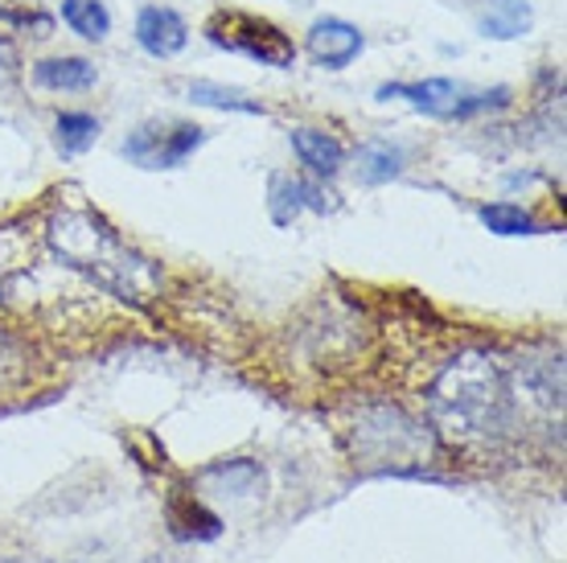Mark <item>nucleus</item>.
<instances>
[{"label":"nucleus","mask_w":567,"mask_h":563,"mask_svg":"<svg viewBox=\"0 0 567 563\" xmlns=\"http://www.w3.org/2000/svg\"><path fill=\"white\" fill-rule=\"evenodd\" d=\"M54 247L79 272L95 276L103 288H115V293H136V276L148 272L141 255H132L112 226H103L91 214H66V218H58Z\"/></svg>","instance_id":"nucleus-1"},{"label":"nucleus","mask_w":567,"mask_h":563,"mask_svg":"<svg viewBox=\"0 0 567 563\" xmlns=\"http://www.w3.org/2000/svg\"><path fill=\"white\" fill-rule=\"evenodd\" d=\"M436 411L453 423V432L456 428L461 432H485L489 423H497V411H502V387H497L494 370L485 362L453 370L440 382Z\"/></svg>","instance_id":"nucleus-2"},{"label":"nucleus","mask_w":567,"mask_h":563,"mask_svg":"<svg viewBox=\"0 0 567 563\" xmlns=\"http://www.w3.org/2000/svg\"><path fill=\"white\" fill-rule=\"evenodd\" d=\"M206 38L214 45H223L230 54H243L259 62V66H276V71H288L297 62V45L284 33L280 25H271L264 17L251 13H214L210 25H206Z\"/></svg>","instance_id":"nucleus-3"},{"label":"nucleus","mask_w":567,"mask_h":563,"mask_svg":"<svg viewBox=\"0 0 567 563\" xmlns=\"http://www.w3.org/2000/svg\"><path fill=\"white\" fill-rule=\"evenodd\" d=\"M408 99L415 112L432 115V120H468V115L494 112L506 108L511 91L494 86V91H468L465 83L453 79H424V83H386L379 86V99Z\"/></svg>","instance_id":"nucleus-4"},{"label":"nucleus","mask_w":567,"mask_h":563,"mask_svg":"<svg viewBox=\"0 0 567 563\" xmlns=\"http://www.w3.org/2000/svg\"><path fill=\"white\" fill-rule=\"evenodd\" d=\"M206 141V127L198 124H141L124 141V156L141 170H177L189 156L198 153Z\"/></svg>","instance_id":"nucleus-5"},{"label":"nucleus","mask_w":567,"mask_h":563,"mask_svg":"<svg viewBox=\"0 0 567 563\" xmlns=\"http://www.w3.org/2000/svg\"><path fill=\"white\" fill-rule=\"evenodd\" d=\"M136 42H141L144 54L173 58L182 54L185 42H189V25L169 4H144L141 17H136Z\"/></svg>","instance_id":"nucleus-6"},{"label":"nucleus","mask_w":567,"mask_h":563,"mask_svg":"<svg viewBox=\"0 0 567 563\" xmlns=\"http://www.w3.org/2000/svg\"><path fill=\"white\" fill-rule=\"evenodd\" d=\"M309 54L317 66L341 71V66H350L362 54V33H358V25L341 21V17H321L309 29Z\"/></svg>","instance_id":"nucleus-7"},{"label":"nucleus","mask_w":567,"mask_h":563,"mask_svg":"<svg viewBox=\"0 0 567 563\" xmlns=\"http://www.w3.org/2000/svg\"><path fill=\"white\" fill-rule=\"evenodd\" d=\"M292 149H297L300 165H309L317 177H333L346 165V149L338 136H329L321 127H292Z\"/></svg>","instance_id":"nucleus-8"},{"label":"nucleus","mask_w":567,"mask_h":563,"mask_svg":"<svg viewBox=\"0 0 567 563\" xmlns=\"http://www.w3.org/2000/svg\"><path fill=\"white\" fill-rule=\"evenodd\" d=\"M326 197H321L317 185H305V182H297V177H271L268 211H271V218H276V226H288L305 206H312V211H329Z\"/></svg>","instance_id":"nucleus-9"},{"label":"nucleus","mask_w":567,"mask_h":563,"mask_svg":"<svg viewBox=\"0 0 567 563\" xmlns=\"http://www.w3.org/2000/svg\"><path fill=\"white\" fill-rule=\"evenodd\" d=\"M33 79L45 91H86L95 86V66L86 58H45L33 66Z\"/></svg>","instance_id":"nucleus-10"},{"label":"nucleus","mask_w":567,"mask_h":563,"mask_svg":"<svg viewBox=\"0 0 567 563\" xmlns=\"http://www.w3.org/2000/svg\"><path fill=\"white\" fill-rule=\"evenodd\" d=\"M185 95L194 99L198 108H214V112L264 115V103H259V99H251L247 91H239V86H223V83H206V79H198V83L185 86Z\"/></svg>","instance_id":"nucleus-11"},{"label":"nucleus","mask_w":567,"mask_h":563,"mask_svg":"<svg viewBox=\"0 0 567 563\" xmlns=\"http://www.w3.org/2000/svg\"><path fill=\"white\" fill-rule=\"evenodd\" d=\"M530 29V0H489V13L482 17V33L511 42Z\"/></svg>","instance_id":"nucleus-12"},{"label":"nucleus","mask_w":567,"mask_h":563,"mask_svg":"<svg viewBox=\"0 0 567 563\" xmlns=\"http://www.w3.org/2000/svg\"><path fill=\"white\" fill-rule=\"evenodd\" d=\"M62 21L86 42H103L112 33V13L103 0H62Z\"/></svg>","instance_id":"nucleus-13"},{"label":"nucleus","mask_w":567,"mask_h":563,"mask_svg":"<svg viewBox=\"0 0 567 563\" xmlns=\"http://www.w3.org/2000/svg\"><path fill=\"white\" fill-rule=\"evenodd\" d=\"M399 173H403V149H399V144L374 141L358 153V182L386 185V182H395Z\"/></svg>","instance_id":"nucleus-14"},{"label":"nucleus","mask_w":567,"mask_h":563,"mask_svg":"<svg viewBox=\"0 0 567 563\" xmlns=\"http://www.w3.org/2000/svg\"><path fill=\"white\" fill-rule=\"evenodd\" d=\"M100 141V120L86 112H62L58 115V149L66 156L86 153L91 144Z\"/></svg>","instance_id":"nucleus-15"},{"label":"nucleus","mask_w":567,"mask_h":563,"mask_svg":"<svg viewBox=\"0 0 567 563\" xmlns=\"http://www.w3.org/2000/svg\"><path fill=\"white\" fill-rule=\"evenodd\" d=\"M482 223L494 231V235H535L539 231V218L523 206H511V202H494V206H482Z\"/></svg>","instance_id":"nucleus-16"},{"label":"nucleus","mask_w":567,"mask_h":563,"mask_svg":"<svg viewBox=\"0 0 567 563\" xmlns=\"http://www.w3.org/2000/svg\"><path fill=\"white\" fill-rule=\"evenodd\" d=\"M17 74V45L0 33V79H13Z\"/></svg>","instance_id":"nucleus-17"}]
</instances>
